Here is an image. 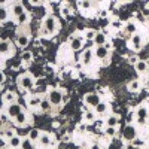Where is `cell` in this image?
Listing matches in <instances>:
<instances>
[{"mask_svg":"<svg viewBox=\"0 0 149 149\" xmlns=\"http://www.w3.org/2000/svg\"><path fill=\"white\" fill-rule=\"evenodd\" d=\"M61 14H63L64 17H69V15H70V9H69L67 6H64L63 9H61Z\"/></svg>","mask_w":149,"mask_h":149,"instance_id":"39","label":"cell"},{"mask_svg":"<svg viewBox=\"0 0 149 149\" xmlns=\"http://www.w3.org/2000/svg\"><path fill=\"white\" fill-rule=\"evenodd\" d=\"M130 46L134 49V51H140L142 49V46H143V37H142V34H134V36H131V39H130Z\"/></svg>","mask_w":149,"mask_h":149,"instance_id":"8","label":"cell"},{"mask_svg":"<svg viewBox=\"0 0 149 149\" xmlns=\"http://www.w3.org/2000/svg\"><path fill=\"white\" fill-rule=\"evenodd\" d=\"M8 121H9V115L6 113V112H3V113H2V122H3V124H6Z\"/></svg>","mask_w":149,"mask_h":149,"instance_id":"40","label":"cell"},{"mask_svg":"<svg viewBox=\"0 0 149 149\" xmlns=\"http://www.w3.org/2000/svg\"><path fill=\"white\" fill-rule=\"evenodd\" d=\"M148 118H149V109L145 104H140L137 109H136V121H137L139 124H145Z\"/></svg>","mask_w":149,"mask_h":149,"instance_id":"6","label":"cell"},{"mask_svg":"<svg viewBox=\"0 0 149 149\" xmlns=\"http://www.w3.org/2000/svg\"><path fill=\"white\" fill-rule=\"evenodd\" d=\"M133 145H134V146H137V148H140V146H143V145H145V142H143V140H140V139H136V140L133 142Z\"/></svg>","mask_w":149,"mask_h":149,"instance_id":"38","label":"cell"},{"mask_svg":"<svg viewBox=\"0 0 149 149\" xmlns=\"http://www.w3.org/2000/svg\"><path fill=\"white\" fill-rule=\"evenodd\" d=\"M12 51V43L9 40H2L0 42V54L2 55H8Z\"/></svg>","mask_w":149,"mask_h":149,"instance_id":"18","label":"cell"},{"mask_svg":"<svg viewBox=\"0 0 149 149\" xmlns=\"http://www.w3.org/2000/svg\"><path fill=\"white\" fill-rule=\"evenodd\" d=\"M78 5H79V8H81L82 10H88V9H91V6H93L91 2H78Z\"/></svg>","mask_w":149,"mask_h":149,"instance_id":"36","label":"cell"},{"mask_svg":"<svg viewBox=\"0 0 149 149\" xmlns=\"http://www.w3.org/2000/svg\"><path fill=\"white\" fill-rule=\"evenodd\" d=\"M63 142H69V136H67V134H66L64 137H63Z\"/></svg>","mask_w":149,"mask_h":149,"instance_id":"46","label":"cell"},{"mask_svg":"<svg viewBox=\"0 0 149 149\" xmlns=\"http://www.w3.org/2000/svg\"><path fill=\"white\" fill-rule=\"evenodd\" d=\"M21 143H22V139L19 137L18 134H17V136H14L12 139H9V140H8V145H9V148H12V149L21 148Z\"/></svg>","mask_w":149,"mask_h":149,"instance_id":"19","label":"cell"},{"mask_svg":"<svg viewBox=\"0 0 149 149\" xmlns=\"http://www.w3.org/2000/svg\"><path fill=\"white\" fill-rule=\"evenodd\" d=\"M145 86H146V88H148V90H149V78H148V79H146V81H145Z\"/></svg>","mask_w":149,"mask_h":149,"instance_id":"45","label":"cell"},{"mask_svg":"<svg viewBox=\"0 0 149 149\" xmlns=\"http://www.w3.org/2000/svg\"><path fill=\"white\" fill-rule=\"evenodd\" d=\"M146 22H148V24H149V15H148V17H146Z\"/></svg>","mask_w":149,"mask_h":149,"instance_id":"47","label":"cell"},{"mask_svg":"<svg viewBox=\"0 0 149 149\" xmlns=\"http://www.w3.org/2000/svg\"><path fill=\"white\" fill-rule=\"evenodd\" d=\"M124 30H125V33H128L131 36L137 34V26H136V22H133V21H128L125 24V27H124Z\"/></svg>","mask_w":149,"mask_h":149,"instance_id":"20","label":"cell"},{"mask_svg":"<svg viewBox=\"0 0 149 149\" xmlns=\"http://www.w3.org/2000/svg\"><path fill=\"white\" fill-rule=\"evenodd\" d=\"M22 112V106L21 104H18V103H12V104H8V107H6V113L9 115V118H17L19 113Z\"/></svg>","mask_w":149,"mask_h":149,"instance_id":"7","label":"cell"},{"mask_svg":"<svg viewBox=\"0 0 149 149\" xmlns=\"http://www.w3.org/2000/svg\"><path fill=\"white\" fill-rule=\"evenodd\" d=\"M55 30H57V19H55V17L48 15L43 19V31L46 34H52V33H55Z\"/></svg>","mask_w":149,"mask_h":149,"instance_id":"3","label":"cell"},{"mask_svg":"<svg viewBox=\"0 0 149 149\" xmlns=\"http://www.w3.org/2000/svg\"><path fill=\"white\" fill-rule=\"evenodd\" d=\"M125 149H139V148L134 146L133 143H127V145H125Z\"/></svg>","mask_w":149,"mask_h":149,"instance_id":"42","label":"cell"},{"mask_svg":"<svg viewBox=\"0 0 149 149\" xmlns=\"http://www.w3.org/2000/svg\"><path fill=\"white\" fill-rule=\"evenodd\" d=\"M17 125H26L27 124V115H26V112H21V113L14 119Z\"/></svg>","mask_w":149,"mask_h":149,"instance_id":"25","label":"cell"},{"mask_svg":"<svg viewBox=\"0 0 149 149\" xmlns=\"http://www.w3.org/2000/svg\"><path fill=\"white\" fill-rule=\"evenodd\" d=\"M29 14H27V12H24V14L22 15H19L18 18H15V21L18 22V24H26V22H29Z\"/></svg>","mask_w":149,"mask_h":149,"instance_id":"33","label":"cell"},{"mask_svg":"<svg viewBox=\"0 0 149 149\" xmlns=\"http://www.w3.org/2000/svg\"><path fill=\"white\" fill-rule=\"evenodd\" d=\"M81 57H82V58H81L82 64H84V66H90L91 61H93V58H94L95 55H94V51H93V49H85L84 54H82Z\"/></svg>","mask_w":149,"mask_h":149,"instance_id":"9","label":"cell"},{"mask_svg":"<svg viewBox=\"0 0 149 149\" xmlns=\"http://www.w3.org/2000/svg\"><path fill=\"white\" fill-rule=\"evenodd\" d=\"M104 133H106L107 137H113V136L116 134V127H107L104 130Z\"/></svg>","mask_w":149,"mask_h":149,"instance_id":"35","label":"cell"},{"mask_svg":"<svg viewBox=\"0 0 149 149\" xmlns=\"http://www.w3.org/2000/svg\"><path fill=\"white\" fill-rule=\"evenodd\" d=\"M84 119H85V122H88V124L94 122V121H95V112H94V110H88V112H85Z\"/></svg>","mask_w":149,"mask_h":149,"instance_id":"27","label":"cell"},{"mask_svg":"<svg viewBox=\"0 0 149 149\" xmlns=\"http://www.w3.org/2000/svg\"><path fill=\"white\" fill-rule=\"evenodd\" d=\"M130 61H131V63H134V64H136V63H137V61H139V60H137V58H136V57H131V58H130Z\"/></svg>","mask_w":149,"mask_h":149,"instance_id":"44","label":"cell"},{"mask_svg":"<svg viewBox=\"0 0 149 149\" xmlns=\"http://www.w3.org/2000/svg\"><path fill=\"white\" fill-rule=\"evenodd\" d=\"M109 54H110V51H109V48H106V46H97L95 51H94V55L98 60H106L109 57Z\"/></svg>","mask_w":149,"mask_h":149,"instance_id":"10","label":"cell"},{"mask_svg":"<svg viewBox=\"0 0 149 149\" xmlns=\"http://www.w3.org/2000/svg\"><path fill=\"white\" fill-rule=\"evenodd\" d=\"M18 85H19L21 90H27L29 91V90H31L34 86V79H33L31 74L24 73V74H21V76L18 78Z\"/></svg>","mask_w":149,"mask_h":149,"instance_id":"2","label":"cell"},{"mask_svg":"<svg viewBox=\"0 0 149 149\" xmlns=\"http://www.w3.org/2000/svg\"><path fill=\"white\" fill-rule=\"evenodd\" d=\"M82 45H84V39L81 36H74L70 39V49L72 51H79L82 48Z\"/></svg>","mask_w":149,"mask_h":149,"instance_id":"11","label":"cell"},{"mask_svg":"<svg viewBox=\"0 0 149 149\" xmlns=\"http://www.w3.org/2000/svg\"><path fill=\"white\" fill-rule=\"evenodd\" d=\"M127 86H128V90H130L131 93H136V91L140 90V81H139V79H133V81L128 82Z\"/></svg>","mask_w":149,"mask_h":149,"instance_id":"22","label":"cell"},{"mask_svg":"<svg viewBox=\"0 0 149 149\" xmlns=\"http://www.w3.org/2000/svg\"><path fill=\"white\" fill-rule=\"evenodd\" d=\"M14 136H17L14 128H3V139L9 140V139H12V137H14Z\"/></svg>","mask_w":149,"mask_h":149,"instance_id":"29","label":"cell"},{"mask_svg":"<svg viewBox=\"0 0 149 149\" xmlns=\"http://www.w3.org/2000/svg\"><path fill=\"white\" fill-rule=\"evenodd\" d=\"M3 102H5L6 104L17 103V94L12 93V91H5V93H3Z\"/></svg>","mask_w":149,"mask_h":149,"instance_id":"16","label":"cell"},{"mask_svg":"<svg viewBox=\"0 0 149 149\" xmlns=\"http://www.w3.org/2000/svg\"><path fill=\"white\" fill-rule=\"evenodd\" d=\"M112 27L119 29V27H121V22H119V21H112Z\"/></svg>","mask_w":149,"mask_h":149,"instance_id":"41","label":"cell"},{"mask_svg":"<svg viewBox=\"0 0 149 149\" xmlns=\"http://www.w3.org/2000/svg\"><path fill=\"white\" fill-rule=\"evenodd\" d=\"M133 119H134V116H133V113H128V116H127V121H128V122H131Z\"/></svg>","mask_w":149,"mask_h":149,"instance_id":"43","label":"cell"},{"mask_svg":"<svg viewBox=\"0 0 149 149\" xmlns=\"http://www.w3.org/2000/svg\"><path fill=\"white\" fill-rule=\"evenodd\" d=\"M21 149H34V146H33V142H31L29 137H27V139H22Z\"/></svg>","mask_w":149,"mask_h":149,"instance_id":"32","label":"cell"},{"mask_svg":"<svg viewBox=\"0 0 149 149\" xmlns=\"http://www.w3.org/2000/svg\"><path fill=\"white\" fill-rule=\"evenodd\" d=\"M148 134H149V131H148Z\"/></svg>","mask_w":149,"mask_h":149,"instance_id":"49","label":"cell"},{"mask_svg":"<svg viewBox=\"0 0 149 149\" xmlns=\"http://www.w3.org/2000/svg\"><path fill=\"white\" fill-rule=\"evenodd\" d=\"M29 42H30L29 34H26V33H19V34L17 36V45H18L19 48H26V46L29 45Z\"/></svg>","mask_w":149,"mask_h":149,"instance_id":"13","label":"cell"},{"mask_svg":"<svg viewBox=\"0 0 149 149\" xmlns=\"http://www.w3.org/2000/svg\"><path fill=\"white\" fill-rule=\"evenodd\" d=\"M95 36H97V31H95V30H91V29L86 30V31L84 33V37H85L86 40H94Z\"/></svg>","mask_w":149,"mask_h":149,"instance_id":"30","label":"cell"},{"mask_svg":"<svg viewBox=\"0 0 149 149\" xmlns=\"http://www.w3.org/2000/svg\"><path fill=\"white\" fill-rule=\"evenodd\" d=\"M40 136H42V133H40L39 130H37V128H31V130H30V133H29V139H30L31 142H34V140L39 142Z\"/></svg>","mask_w":149,"mask_h":149,"instance_id":"24","label":"cell"},{"mask_svg":"<svg viewBox=\"0 0 149 149\" xmlns=\"http://www.w3.org/2000/svg\"><path fill=\"white\" fill-rule=\"evenodd\" d=\"M94 43L97 46H106L107 43V36L104 33H100V31H97V36H95V39H94Z\"/></svg>","mask_w":149,"mask_h":149,"instance_id":"17","label":"cell"},{"mask_svg":"<svg viewBox=\"0 0 149 149\" xmlns=\"http://www.w3.org/2000/svg\"><path fill=\"white\" fill-rule=\"evenodd\" d=\"M118 124H119V118L116 115L107 116V119H106V125L107 127H118Z\"/></svg>","mask_w":149,"mask_h":149,"instance_id":"23","label":"cell"},{"mask_svg":"<svg viewBox=\"0 0 149 149\" xmlns=\"http://www.w3.org/2000/svg\"><path fill=\"white\" fill-rule=\"evenodd\" d=\"M122 137H124V140H127V143H133L136 140V137H137V131H136L134 125H131V124L125 125V128L122 130Z\"/></svg>","mask_w":149,"mask_h":149,"instance_id":"4","label":"cell"},{"mask_svg":"<svg viewBox=\"0 0 149 149\" xmlns=\"http://www.w3.org/2000/svg\"><path fill=\"white\" fill-rule=\"evenodd\" d=\"M6 19H8V9L5 6H2V8H0V21L5 22Z\"/></svg>","mask_w":149,"mask_h":149,"instance_id":"34","label":"cell"},{"mask_svg":"<svg viewBox=\"0 0 149 149\" xmlns=\"http://www.w3.org/2000/svg\"><path fill=\"white\" fill-rule=\"evenodd\" d=\"M48 100L51 102L52 106H57V107H61L64 102V93L61 90H51L48 93Z\"/></svg>","mask_w":149,"mask_h":149,"instance_id":"1","label":"cell"},{"mask_svg":"<svg viewBox=\"0 0 149 149\" xmlns=\"http://www.w3.org/2000/svg\"><path fill=\"white\" fill-rule=\"evenodd\" d=\"M10 12H12V15H14L15 18H18L19 15H22L24 12H26V9H24V5H22V3L18 2V3H15V5H12V10H10Z\"/></svg>","mask_w":149,"mask_h":149,"instance_id":"15","label":"cell"},{"mask_svg":"<svg viewBox=\"0 0 149 149\" xmlns=\"http://www.w3.org/2000/svg\"><path fill=\"white\" fill-rule=\"evenodd\" d=\"M42 100H43V98H42L40 95L33 94V95H30V98L27 100V106H30V107H40Z\"/></svg>","mask_w":149,"mask_h":149,"instance_id":"12","label":"cell"},{"mask_svg":"<svg viewBox=\"0 0 149 149\" xmlns=\"http://www.w3.org/2000/svg\"><path fill=\"white\" fill-rule=\"evenodd\" d=\"M21 60L24 61V63H30V61L33 60V54L30 51H22L21 54Z\"/></svg>","mask_w":149,"mask_h":149,"instance_id":"31","label":"cell"},{"mask_svg":"<svg viewBox=\"0 0 149 149\" xmlns=\"http://www.w3.org/2000/svg\"><path fill=\"white\" fill-rule=\"evenodd\" d=\"M107 14H109L107 9H100V12H98V17H100V18H106Z\"/></svg>","mask_w":149,"mask_h":149,"instance_id":"37","label":"cell"},{"mask_svg":"<svg viewBox=\"0 0 149 149\" xmlns=\"http://www.w3.org/2000/svg\"><path fill=\"white\" fill-rule=\"evenodd\" d=\"M134 69H136V72L137 73H146L148 72V69H149V64H148V61H145V60H139L137 63L134 64Z\"/></svg>","mask_w":149,"mask_h":149,"instance_id":"14","label":"cell"},{"mask_svg":"<svg viewBox=\"0 0 149 149\" xmlns=\"http://www.w3.org/2000/svg\"><path fill=\"white\" fill-rule=\"evenodd\" d=\"M94 112H95L97 115H103V113H106V112H107V103L102 102L100 104H98V106L94 109Z\"/></svg>","mask_w":149,"mask_h":149,"instance_id":"26","label":"cell"},{"mask_svg":"<svg viewBox=\"0 0 149 149\" xmlns=\"http://www.w3.org/2000/svg\"><path fill=\"white\" fill-rule=\"evenodd\" d=\"M51 107H52L51 102H49L48 98H43V100H42V104H40L39 109H40L42 112H49V110H51Z\"/></svg>","mask_w":149,"mask_h":149,"instance_id":"28","label":"cell"},{"mask_svg":"<svg viewBox=\"0 0 149 149\" xmlns=\"http://www.w3.org/2000/svg\"><path fill=\"white\" fill-rule=\"evenodd\" d=\"M85 104L86 106H90V107H93V109H95L98 104L102 103V98H100V94H97V93H88L85 95Z\"/></svg>","mask_w":149,"mask_h":149,"instance_id":"5","label":"cell"},{"mask_svg":"<svg viewBox=\"0 0 149 149\" xmlns=\"http://www.w3.org/2000/svg\"><path fill=\"white\" fill-rule=\"evenodd\" d=\"M148 34H149V26H148Z\"/></svg>","mask_w":149,"mask_h":149,"instance_id":"48","label":"cell"},{"mask_svg":"<svg viewBox=\"0 0 149 149\" xmlns=\"http://www.w3.org/2000/svg\"><path fill=\"white\" fill-rule=\"evenodd\" d=\"M39 143H40V146H49V145H52V137H51V134L42 133L40 139H39Z\"/></svg>","mask_w":149,"mask_h":149,"instance_id":"21","label":"cell"}]
</instances>
